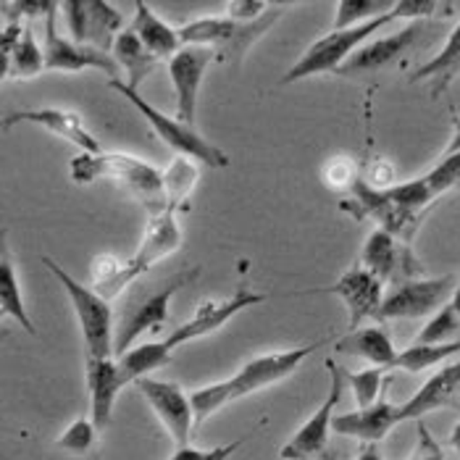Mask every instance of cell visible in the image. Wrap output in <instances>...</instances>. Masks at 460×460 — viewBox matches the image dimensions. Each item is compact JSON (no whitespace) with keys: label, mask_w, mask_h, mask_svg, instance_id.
Wrapping results in <instances>:
<instances>
[{"label":"cell","mask_w":460,"mask_h":460,"mask_svg":"<svg viewBox=\"0 0 460 460\" xmlns=\"http://www.w3.org/2000/svg\"><path fill=\"white\" fill-rule=\"evenodd\" d=\"M426 179H429L437 198L460 187V150L458 153H445V158L426 174Z\"/></svg>","instance_id":"obj_38"},{"label":"cell","mask_w":460,"mask_h":460,"mask_svg":"<svg viewBox=\"0 0 460 460\" xmlns=\"http://www.w3.org/2000/svg\"><path fill=\"white\" fill-rule=\"evenodd\" d=\"M416 431H419V442H416V450H413V456L408 460H445L442 445L434 439V434L429 431V426L424 421H419Z\"/></svg>","instance_id":"obj_42"},{"label":"cell","mask_w":460,"mask_h":460,"mask_svg":"<svg viewBox=\"0 0 460 460\" xmlns=\"http://www.w3.org/2000/svg\"><path fill=\"white\" fill-rule=\"evenodd\" d=\"M323 184L329 190H353L358 184V164L350 155H334L323 164Z\"/></svg>","instance_id":"obj_37"},{"label":"cell","mask_w":460,"mask_h":460,"mask_svg":"<svg viewBox=\"0 0 460 460\" xmlns=\"http://www.w3.org/2000/svg\"><path fill=\"white\" fill-rule=\"evenodd\" d=\"M450 447L458 453V458H460V424H456V429L450 431Z\"/></svg>","instance_id":"obj_45"},{"label":"cell","mask_w":460,"mask_h":460,"mask_svg":"<svg viewBox=\"0 0 460 460\" xmlns=\"http://www.w3.org/2000/svg\"><path fill=\"white\" fill-rule=\"evenodd\" d=\"M42 263L50 269V274L64 287L71 308L79 321L82 342H84V358H113L116 355V326H113V311L111 300L93 287L76 282L64 266H58L53 258L42 255Z\"/></svg>","instance_id":"obj_5"},{"label":"cell","mask_w":460,"mask_h":460,"mask_svg":"<svg viewBox=\"0 0 460 460\" xmlns=\"http://www.w3.org/2000/svg\"><path fill=\"white\" fill-rule=\"evenodd\" d=\"M458 390L460 360L439 368L437 374H431L424 382V387L400 405V424L402 421H421L429 413H434L439 408H447L453 402V397L458 394Z\"/></svg>","instance_id":"obj_21"},{"label":"cell","mask_w":460,"mask_h":460,"mask_svg":"<svg viewBox=\"0 0 460 460\" xmlns=\"http://www.w3.org/2000/svg\"><path fill=\"white\" fill-rule=\"evenodd\" d=\"M113 61L119 64V69L127 71V84L132 90H140L142 79L155 69L161 61L142 45V40L135 35V30H124L121 35L116 37V45L111 50Z\"/></svg>","instance_id":"obj_26"},{"label":"cell","mask_w":460,"mask_h":460,"mask_svg":"<svg viewBox=\"0 0 460 460\" xmlns=\"http://www.w3.org/2000/svg\"><path fill=\"white\" fill-rule=\"evenodd\" d=\"M400 424V405L390 400H379L371 408H358L353 413L334 416L332 431L342 437H353L366 445H376L390 434L394 426Z\"/></svg>","instance_id":"obj_20"},{"label":"cell","mask_w":460,"mask_h":460,"mask_svg":"<svg viewBox=\"0 0 460 460\" xmlns=\"http://www.w3.org/2000/svg\"><path fill=\"white\" fill-rule=\"evenodd\" d=\"M61 8H56L48 19H45V32H42V50H45V71H103L108 79H119V64L113 61V56H108L103 50H95L90 45H79L74 40L58 35L56 30V13Z\"/></svg>","instance_id":"obj_14"},{"label":"cell","mask_w":460,"mask_h":460,"mask_svg":"<svg viewBox=\"0 0 460 460\" xmlns=\"http://www.w3.org/2000/svg\"><path fill=\"white\" fill-rule=\"evenodd\" d=\"M116 360H119V366H121V374H124L127 385H135L142 376H150L153 371H158V368H164L166 363H172V353L164 348L161 340H155V342L135 345L129 353L119 355Z\"/></svg>","instance_id":"obj_28"},{"label":"cell","mask_w":460,"mask_h":460,"mask_svg":"<svg viewBox=\"0 0 460 460\" xmlns=\"http://www.w3.org/2000/svg\"><path fill=\"white\" fill-rule=\"evenodd\" d=\"M460 150V124L458 129H456V135H453V140H450V145H447V150L445 153H458Z\"/></svg>","instance_id":"obj_46"},{"label":"cell","mask_w":460,"mask_h":460,"mask_svg":"<svg viewBox=\"0 0 460 460\" xmlns=\"http://www.w3.org/2000/svg\"><path fill=\"white\" fill-rule=\"evenodd\" d=\"M456 277H434V279H408L397 284L382 303L379 321H400V319H424L431 314H439L456 292Z\"/></svg>","instance_id":"obj_9"},{"label":"cell","mask_w":460,"mask_h":460,"mask_svg":"<svg viewBox=\"0 0 460 460\" xmlns=\"http://www.w3.org/2000/svg\"><path fill=\"white\" fill-rule=\"evenodd\" d=\"M374 190H390L394 187L392 181H394V166H392L390 161H374L371 164V169H368V177H363Z\"/></svg>","instance_id":"obj_43"},{"label":"cell","mask_w":460,"mask_h":460,"mask_svg":"<svg viewBox=\"0 0 460 460\" xmlns=\"http://www.w3.org/2000/svg\"><path fill=\"white\" fill-rule=\"evenodd\" d=\"M460 334V316L453 308V303H447L439 314H434L429 323L421 329V334L416 337L419 345H447L456 342Z\"/></svg>","instance_id":"obj_35"},{"label":"cell","mask_w":460,"mask_h":460,"mask_svg":"<svg viewBox=\"0 0 460 460\" xmlns=\"http://www.w3.org/2000/svg\"><path fill=\"white\" fill-rule=\"evenodd\" d=\"M0 311H3V316L16 321L30 337H37L35 321L27 314V305H24V297H22V287H19V277H16V269H13L5 248H3V255H0Z\"/></svg>","instance_id":"obj_27"},{"label":"cell","mask_w":460,"mask_h":460,"mask_svg":"<svg viewBox=\"0 0 460 460\" xmlns=\"http://www.w3.org/2000/svg\"><path fill=\"white\" fill-rule=\"evenodd\" d=\"M13 124H35L42 127L45 132L61 137V140L76 145L82 153H90V155H98L103 153L101 140L82 124V119L71 111H61V108H22V111H13L3 119V129L8 132Z\"/></svg>","instance_id":"obj_17"},{"label":"cell","mask_w":460,"mask_h":460,"mask_svg":"<svg viewBox=\"0 0 460 460\" xmlns=\"http://www.w3.org/2000/svg\"><path fill=\"white\" fill-rule=\"evenodd\" d=\"M269 295H261V292H250V289H237L232 297L226 300H218V303H206L195 311V316L181 323L179 329H174L172 334H166L161 342L169 353H174L177 348L187 345V342H195V340H203L213 332H218L226 321H232L237 314H243L245 308H255L261 303H266Z\"/></svg>","instance_id":"obj_13"},{"label":"cell","mask_w":460,"mask_h":460,"mask_svg":"<svg viewBox=\"0 0 460 460\" xmlns=\"http://www.w3.org/2000/svg\"><path fill=\"white\" fill-rule=\"evenodd\" d=\"M45 71V50L37 45L35 32L27 27L24 37L19 40V45L13 48L11 58L3 61V76H11V79H35L37 74Z\"/></svg>","instance_id":"obj_29"},{"label":"cell","mask_w":460,"mask_h":460,"mask_svg":"<svg viewBox=\"0 0 460 460\" xmlns=\"http://www.w3.org/2000/svg\"><path fill=\"white\" fill-rule=\"evenodd\" d=\"M243 437H237L234 442L229 445H218V447H211V450H198V447H177L174 456L169 460H229L240 447H243Z\"/></svg>","instance_id":"obj_39"},{"label":"cell","mask_w":460,"mask_h":460,"mask_svg":"<svg viewBox=\"0 0 460 460\" xmlns=\"http://www.w3.org/2000/svg\"><path fill=\"white\" fill-rule=\"evenodd\" d=\"M450 303H453V308L458 311V316H460V282L458 287H456V292H453V300H450Z\"/></svg>","instance_id":"obj_47"},{"label":"cell","mask_w":460,"mask_h":460,"mask_svg":"<svg viewBox=\"0 0 460 460\" xmlns=\"http://www.w3.org/2000/svg\"><path fill=\"white\" fill-rule=\"evenodd\" d=\"M439 11H450V5H442L437 0H400L392 5L394 19H431Z\"/></svg>","instance_id":"obj_40"},{"label":"cell","mask_w":460,"mask_h":460,"mask_svg":"<svg viewBox=\"0 0 460 460\" xmlns=\"http://www.w3.org/2000/svg\"><path fill=\"white\" fill-rule=\"evenodd\" d=\"M323 458L332 460L329 456H323ZM358 460H385V458H382V453H379V447H376V445H366V450L358 456Z\"/></svg>","instance_id":"obj_44"},{"label":"cell","mask_w":460,"mask_h":460,"mask_svg":"<svg viewBox=\"0 0 460 460\" xmlns=\"http://www.w3.org/2000/svg\"><path fill=\"white\" fill-rule=\"evenodd\" d=\"M394 3H379V0H340L334 13V30H350L358 24L374 22L385 13H390Z\"/></svg>","instance_id":"obj_34"},{"label":"cell","mask_w":460,"mask_h":460,"mask_svg":"<svg viewBox=\"0 0 460 460\" xmlns=\"http://www.w3.org/2000/svg\"><path fill=\"white\" fill-rule=\"evenodd\" d=\"M329 292H334L348 314H350V332L360 329L366 319H376L385 303V282L379 277H374L368 269H363L360 263H355L353 269H348L337 282L329 287Z\"/></svg>","instance_id":"obj_16"},{"label":"cell","mask_w":460,"mask_h":460,"mask_svg":"<svg viewBox=\"0 0 460 460\" xmlns=\"http://www.w3.org/2000/svg\"><path fill=\"white\" fill-rule=\"evenodd\" d=\"M69 174L76 184H93L98 179H113L121 184L142 208L150 216H158L169 208L166 190H164V172H158L153 164L140 161L127 153H79L69 161Z\"/></svg>","instance_id":"obj_3"},{"label":"cell","mask_w":460,"mask_h":460,"mask_svg":"<svg viewBox=\"0 0 460 460\" xmlns=\"http://www.w3.org/2000/svg\"><path fill=\"white\" fill-rule=\"evenodd\" d=\"M390 22H394L392 11L385 13V16H379V19H374V22L350 27V30H332V32H326L295 61L292 69L284 74V82L292 84V82H300V79H308V76H319V74H337L366 45V40H371L379 30H385Z\"/></svg>","instance_id":"obj_7"},{"label":"cell","mask_w":460,"mask_h":460,"mask_svg":"<svg viewBox=\"0 0 460 460\" xmlns=\"http://www.w3.org/2000/svg\"><path fill=\"white\" fill-rule=\"evenodd\" d=\"M385 195L390 198L397 208H402V211L408 213H419V216H424L426 208L437 200V195H434V190H431V184H429L426 177L394 184L390 190H385Z\"/></svg>","instance_id":"obj_33"},{"label":"cell","mask_w":460,"mask_h":460,"mask_svg":"<svg viewBox=\"0 0 460 460\" xmlns=\"http://www.w3.org/2000/svg\"><path fill=\"white\" fill-rule=\"evenodd\" d=\"M135 387L142 392V397L147 400V405L158 416L161 426L169 431L174 445L187 447L190 434L195 429V411H192L190 394H184L177 382L153 379V376H142L135 382Z\"/></svg>","instance_id":"obj_12"},{"label":"cell","mask_w":460,"mask_h":460,"mask_svg":"<svg viewBox=\"0 0 460 460\" xmlns=\"http://www.w3.org/2000/svg\"><path fill=\"white\" fill-rule=\"evenodd\" d=\"M271 5L269 3H261V0H229L224 5L226 16L234 19V22H255L261 19Z\"/></svg>","instance_id":"obj_41"},{"label":"cell","mask_w":460,"mask_h":460,"mask_svg":"<svg viewBox=\"0 0 460 460\" xmlns=\"http://www.w3.org/2000/svg\"><path fill=\"white\" fill-rule=\"evenodd\" d=\"M284 11H287V5H271L255 22H234L229 16H206V19H195V22L179 27V35H181L184 45L213 48L218 58H224L229 64H240L250 48L282 19Z\"/></svg>","instance_id":"obj_4"},{"label":"cell","mask_w":460,"mask_h":460,"mask_svg":"<svg viewBox=\"0 0 460 460\" xmlns=\"http://www.w3.org/2000/svg\"><path fill=\"white\" fill-rule=\"evenodd\" d=\"M460 353V340L456 342H447V345H419L413 342L411 348H405L402 353L397 355L394 366L397 371H408V374H421L429 371L434 366H439L442 360H447L450 355Z\"/></svg>","instance_id":"obj_30"},{"label":"cell","mask_w":460,"mask_h":460,"mask_svg":"<svg viewBox=\"0 0 460 460\" xmlns=\"http://www.w3.org/2000/svg\"><path fill=\"white\" fill-rule=\"evenodd\" d=\"M66 16L71 40L79 45H90L95 50L111 53L116 37L124 32L121 16L106 0H66L58 3Z\"/></svg>","instance_id":"obj_11"},{"label":"cell","mask_w":460,"mask_h":460,"mask_svg":"<svg viewBox=\"0 0 460 460\" xmlns=\"http://www.w3.org/2000/svg\"><path fill=\"white\" fill-rule=\"evenodd\" d=\"M334 350L340 355H358L368 363H374L376 368H387L390 371L397 360V350L392 345L390 334L382 326H360L355 332H348L342 340L334 342Z\"/></svg>","instance_id":"obj_24"},{"label":"cell","mask_w":460,"mask_h":460,"mask_svg":"<svg viewBox=\"0 0 460 460\" xmlns=\"http://www.w3.org/2000/svg\"><path fill=\"white\" fill-rule=\"evenodd\" d=\"M213 58H216L213 48L184 45L169 61V76H172V84L177 93V119L184 121L187 127H195L200 84H203V76H206Z\"/></svg>","instance_id":"obj_15"},{"label":"cell","mask_w":460,"mask_h":460,"mask_svg":"<svg viewBox=\"0 0 460 460\" xmlns=\"http://www.w3.org/2000/svg\"><path fill=\"white\" fill-rule=\"evenodd\" d=\"M360 266L368 269L374 277H379L382 282L387 284L394 279V274L405 266L411 269V250L400 248L397 237L385 232V229H376L366 237L363 243V252H360Z\"/></svg>","instance_id":"obj_23"},{"label":"cell","mask_w":460,"mask_h":460,"mask_svg":"<svg viewBox=\"0 0 460 460\" xmlns=\"http://www.w3.org/2000/svg\"><path fill=\"white\" fill-rule=\"evenodd\" d=\"M195 274H198L195 269L192 271H179L169 282L147 289L145 295L135 297L124 308L121 319L116 323V355L129 353L137 345V340H140L142 334L155 332V329H161L166 323V319H169V305H172L174 295L190 279H195Z\"/></svg>","instance_id":"obj_8"},{"label":"cell","mask_w":460,"mask_h":460,"mask_svg":"<svg viewBox=\"0 0 460 460\" xmlns=\"http://www.w3.org/2000/svg\"><path fill=\"white\" fill-rule=\"evenodd\" d=\"M98 426L93 419H74L69 429L58 437L56 447L61 453H66L71 458H93L95 456V445H98Z\"/></svg>","instance_id":"obj_32"},{"label":"cell","mask_w":460,"mask_h":460,"mask_svg":"<svg viewBox=\"0 0 460 460\" xmlns=\"http://www.w3.org/2000/svg\"><path fill=\"white\" fill-rule=\"evenodd\" d=\"M181 245V229L177 221V208H166L158 216H150L145 226L137 252L129 261H116L113 255H103L93 263V289L106 300H113L121 289H127L142 274H147L155 263L169 258Z\"/></svg>","instance_id":"obj_2"},{"label":"cell","mask_w":460,"mask_h":460,"mask_svg":"<svg viewBox=\"0 0 460 460\" xmlns=\"http://www.w3.org/2000/svg\"><path fill=\"white\" fill-rule=\"evenodd\" d=\"M421 32L419 24H411L400 32H394L390 37H379V40H371L366 42L353 58L337 71V76H368V74H376V71L387 69L390 64H394L413 42L416 37Z\"/></svg>","instance_id":"obj_19"},{"label":"cell","mask_w":460,"mask_h":460,"mask_svg":"<svg viewBox=\"0 0 460 460\" xmlns=\"http://www.w3.org/2000/svg\"><path fill=\"white\" fill-rule=\"evenodd\" d=\"M108 87H111L113 93H119L129 106L135 108L142 119L147 121V127H150L161 140L166 142L169 147L177 150V155L192 158V161H198V164H203V166H208V169H224V166H229V155H226L218 145H213V142L206 140L203 135H198L195 127H187L184 121L172 119V116H166L164 111L150 106V103L140 95V90H132V87H129L127 82H121V79H108Z\"/></svg>","instance_id":"obj_6"},{"label":"cell","mask_w":460,"mask_h":460,"mask_svg":"<svg viewBox=\"0 0 460 460\" xmlns=\"http://www.w3.org/2000/svg\"><path fill=\"white\" fill-rule=\"evenodd\" d=\"M132 30L140 37L142 45L158 58V61H172L179 50L184 48L179 30L172 24H166L147 3L137 0L135 3V19H132Z\"/></svg>","instance_id":"obj_22"},{"label":"cell","mask_w":460,"mask_h":460,"mask_svg":"<svg viewBox=\"0 0 460 460\" xmlns=\"http://www.w3.org/2000/svg\"><path fill=\"white\" fill-rule=\"evenodd\" d=\"M198 161L192 158H184V155H177L172 161V166L164 172V190H166V203L169 208H181L184 200L190 198L195 181H198Z\"/></svg>","instance_id":"obj_31"},{"label":"cell","mask_w":460,"mask_h":460,"mask_svg":"<svg viewBox=\"0 0 460 460\" xmlns=\"http://www.w3.org/2000/svg\"><path fill=\"white\" fill-rule=\"evenodd\" d=\"M329 368V394L319 405V411L300 426L292 439L279 450L282 460H314L326 456V445H329V434L334 424V408L342 400V387H345V374L334 360H326Z\"/></svg>","instance_id":"obj_10"},{"label":"cell","mask_w":460,"mask_h":460,"mask_svg":"<svg viewBox=\"0 0 460 460\" xmlns=\"http://www.w3.org/2000/svg\"><path fill=\"white\" fill-rule=\"evenodd\" d=\"M84 368L90 390V419L103 431L111 424L116 397L127 387V379L116 358H84Z\"/></svg>","instance_id":"obj_18"},{"label":"cell","mask_w":460,"mask_h":460,"mask_svg":"<svg viewBox=\"0 0 460 460\" xmlns=\"http://www.w3.org/2000/svg\"><path fill=\"white\" fill-rule=\"evenodd\" d=\"M319 348H323V340L303 345V348L282 350V353L258 355V358L248 360L232 379L190 392L192 411H195V426H200L206 419H211L213 413H218L224 405H229V402H234L240 397H248V394H255V392L284 382L287 376H292L300 368V363L308 355L316 353Z\"/></svg>","instance_id":"obj_1"},{"label":"cell","mask_w":460,"mask_h":460,"mask_svg":"<svg viewBox=\"0 0 460 460\" xmlns=\"http://www.w3.org/2000/svg\"><path fill=\"white\" fill-rule=\"evenodd\" d=\"M387 368H366L350 376V390H353L358 408H371L379 402V392L385 385Z\"/></svg>","instance_id":"obj_36"},{"label":"cell","mask_w":460,"mask_h":460,"mask_svg":"<svg viewBox=\"0 0 460 460\" xmlns=\"http://www.w3.org/2000/svg\"><path fill=\"white\" fill-rule=\"evenodd\" d=\"M460 74V24L450 32L447 37V42H445V48L431 58V61H426L424 66H419V69L411 74V79L413 82H424V84H431V95L434 98H439V95H445L447 93V87H450V82L456 79Z\"/></svg>","instance_id":"obj_25"}]
</instances>
